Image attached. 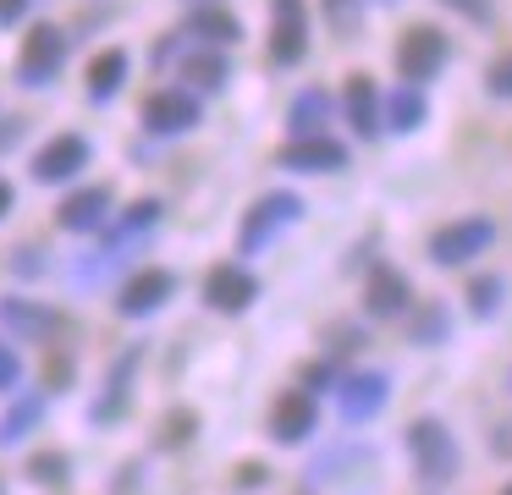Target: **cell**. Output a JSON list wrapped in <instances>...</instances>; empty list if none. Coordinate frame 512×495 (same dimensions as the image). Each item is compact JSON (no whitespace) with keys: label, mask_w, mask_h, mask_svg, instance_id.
Here are the masks:
<instances>
[{"label":"cell","mask_w":512,"mask_h":495,"mask_svg":"<svg viewBox=\"0 0 512 495\" xmlns=\"http://www.w3.org/2000/svg\"><path fill=\"white\" fill-rule=\"evenodd\" d=\"M408 457L424 484H452L463 473V446L441 418H413L408 424Z\"/></svg>","instance_id":"obj_1"},{"label":"cell","mask_w":512,"mask_h":495,"mask_svg":"<svg viewBox=\"0 0 512 495\" xmlns=\"http://www.w3.org/2000/svg\"><path fill=\"white\" fill-rule=\"evenodd\" d=\"M303 220V198L292 193V187H276V193L254 198L243 215V226H237V253H259L270 248V242L281 237V231H292Z\"/></svg>","instance_id":"obj_2"},{"label":"cell","mask_w":512,"mask_h":495,"mask_svg":"<svg viewBox=\"0 0 512 495\" xmlns=\"http://www.w3.org/2000/svg\"><path fill=\"white\" fill-rule=\"evenodd\" d=\"M496 242V220L490 215H463V220H446L441 231H430V259L441 270H457V264L479 259V253Z\"/></svg>","instance_id":"obj_3"},{"label":"cell","mask_w":512,"mask_h":495,"mask_svg":"<svg viewBox=\"0 0 512 495\" xmlns=\"http://www.w3.org/2000/svg\"><path fill=\"white\" fill-rule=\"evenodd\" d=\"M446 55H452L446 33L430 28V22H413V28L397 39L391 61H397V77H402V83H430V77L446 66Z\"/></svg>","instance_id":"obj_4"},{"label":"cell","mask_w":512,"mask_h":495,"mask_svg":"<svg viewBox=\"0 0 512 495\" xmlns=\"http://www.w3.org/2000/svg\"><path fill=\"white\" fill-rule=\"evenodd\" d=\"M61 66H67V33L50 28V22H39V28L23 39V50H17V77H23L28 88H50Z\"/></svg>","instance_id":"obj_5"},{"label":"cell","mask_w":512,"mask_h":495,"mask_svg":"<svg viewBox=\"0 0 512 495\" xmlns=\"http://www.w3.org/2000/svg\"><path fill=\"white\" fill-rule=\"evenodd\" d=\"M386 402H391V380L380 369H358V374L336 380V413H342V424H369L375 413H386Z\"/></svg>","instance_id":"obj_6"},{"label":"cell","mask_w":512,"mask_h":495,"mask_svg":"<svg viewBox=\"0 0 512 495\" xmlns=\"http://www.w3.org/2000/svg\"><path fill=\"white\" fill-rule=\"evenodd\" d=\"M309 55V11L303 0H270V61L298 66Z\"/></svg>","instance_id":"obj_7"},{"label":"cell","mask_w":512,"mask_h":495,"mask_svg":"<svg viewBox=\"0 0 512 495\" xmlns=\"http://www.w3.org/2000/svg\"><path fill=\"white\" fill-rule=\"evenodd\" d=\"M276 165L281 171H303V176H331V171H347V143L325 138V132H309V138L281 143Z\"/></svg>","instance_id":"obj_8"},{"label":"cell","mask_w":512,"mask_h":495,"mask_svg":"<svg viewBox=\"0 0 512 495\" xmlns=\"http://www.w3.org/2000/svg\"><path fill=\"white\" fill-rule=\"evenodd\" d=\"M320 429V402H314V391H281L276 407H270V440L276 446H303V440Z\"/></svg>","instance_id":"obj_9"},{"label":"cell","mask_w":512,"mask_h":495,"mask_svg":"<svg viewBox=\"0 0 512 495\" xmlns=\"http://www.w3.org/2000/svg\"><path fill=\"white\" fill-rule=\"evenodd\" d=\"M204 303H210L215 314H248V308L259 303V275L243 270V264H215V270L204 275Z\"/></svg>","instance_id":"obj_10"},{"label":"cell","mask_w":512,"mask_h":495,"mask_svg":"<svg viewBox=\"0 0 512 495\" xmlns=\"http://www.w3.org/2000/svg\"><path fill=\"white\" fill-rule=\"evenodd\" d=\"M144 127L155 138H177V132H193L199 127V94L188 88H155L144 99Z\"/></svg>","instance_id":"obj_11"},{"label":"cell","mask_w":512,"mask_h":495,"mask_svg":"<svg viewBox=\"0 0 512 495\" xmlns=\"http://www.w3.org/2000/svg\"><path fill=\"white\" fill-rule=\"evenodd\" d=\"M138 363H144V347H127V358L111 363L105 391L94 396V407H89L94 424H116V418H127V407H133V374H138Z\"/></svg>","instance_id":"obj_12"},{"label":"cell","mask_w":512,"mask_h":495,"mask_svg":"<svg viewBox=\"0 0 512 495\" xmlns=\"http://www.w3.org/2000/svg\"><path fill=\"white\" fill-rule=\"evenodd\" d=\"M171 292H177V275L171 270H138L133 281L116 292V314L122 319H149L155 308L171 303Z\"/></svg>","instance_id":"obj_13"},{"label":"cell","mask_w":512,"mask_h":495,"mask_svg":"<svg viewBox=\"0 0 512 495\" xmlns=\"http://www.w3.org/2000/svg\"><path fill=\"white\" fill-rule=\"evenodd\" d=\"M111 215H116V193H111L105 182H94V187H78V193L61 198L56 226H61V231H100Z\"/></svg>","instance_id":"obj_14"},{"label":"cell","mask_w":512,"mask_h":495,"mask_svg":"<svg viewBox=\"0 0 512 495\" xmlns=\"http://www.w3.org/2000/svg\"><path fill=\"white\" fill-rule=\"evenodd\" d=\"M413 308V286L402 270H391V264H375L364 281V314L369 319H402Z\"/></svg>","instance_id":"obj_15"},{"label":"cell","mask_w":512,"mask_h":495,"mask_svg":"<svg viewBox=\"0 0 512 495\" xmlns=\"http://www.w3.org/2000/svg\"><path fill=\"white\" fill-rule=\"evenodd\" d=\"M89 138H78V132H61V138H50L45 149L34 154V176L39 182H72V176L89 165Z\"/></svg>","instance_id":"obj_16"},{"label":"cell","mask_w":512,"mask_h":495,"mask_svg":"<svg viewBox=\"0 0 512 495\" xmlns=\"http://www.w3.org/2000/svg\"><path fill=\"white\" fill-rule=\"evenodd\" d=\"M0 325L23 341H45L61 330V314L50 303H28V297H0Z\"/></svg>","instance_id":"obj_17"},{"label":"cell","mask_w":512,"mask_h":495,"mask_svg":"<svg viewBox=\"0 0 512 495\" xmlns=\"http://www.w3.org/2000/svg\"><path fill=\"white\" fill-rule=\"evenodd\" d=\"M342 110H347V121H353L358 138H380V132H386V127H380V88H375V77H364V72L347 77Z\"/></svg>","instance_id":"obj_18"},{"label":"cell","mask_w":512,"mask_h":495,"mask_svg":"<svg viewBox=\"0 0 512 495\" xmlns=\"http://www.w3.org/2000/svg\"><path fill=\"white\" fill-rule=\"evenodd\" d=\"M424 116H430V105H424L419 83H402V88H391V94L380 99V127H391V132H419Z\"/></svg>","instance_id":"obj_19"},{"label":"cell","mask_w":512,"mask_h":495,"mask_svg":"<svg viewBox=\"0 0 512 495\" xmlns=\"http://www.w3.org/2000/svg\"><path fill=\"white\" fill-rule=\"evenodd\" d=\"M188 33H193L199 44H215V50H221V44H237V39H243V22L210 0V6H199V11L188 17Z\"/></svg>","instance_id":"obj_20"},{"label":"cell","mask_w":512,"mask_h":495,"mask_svg":"<svg viewBox=\"0 0 512 495\" xmlns=\"http://www.w3.org/2000/svg\"><path fill=\"white\" fill-rule=\"evenodd\" d=\"M325 121H331V94H325V88H303V94L292 99V110H287L292 138H309V132H325Z\"/></svg>","instance_id":"obj_21"},{"label":"cell","mask_w":512,"mask_h":495,"mask_svg":"<svg viewBox=\"0 0 512 495\" xmlns=\"http://www.w3.org/2000/svg\"><path fill=\"white\" fill-rule=\"evenodd\" d=\"M83 77H89V99H111L127 83V50H100Z\"/></svg>","instance_id":"obj_22"},{"label":"cell","mask_w":512,"mask_h":495,"mask_svg":"<svg viewBox=\"0 0 512 495\" xmlns=\"http://www.w3.org/2000/svg\"><path fill=\"white\" fill-rule=\"evenodd\" d=\"M39 418H45V396H23L12 413L0 418V446H23V440L39 429Z\"/></svg>","instance_id":"obj_23"},{"label":"cell","mask_w":512,"mask_h":495,"mask_svg":"<svg viewBox=\"0 0 512 495\" xmlns=\"http://www.w3.org/2000/svg\"><path fill=\"white\" fill-rule=\"evenodd\" d=\"M182 77H188L193 88H226V77H232V66H226V55H215L210 44H204L199 55H182Z\"/></svg>","instance_id":"obj_24"},{"label":"cell","mask_w":512,"mask_h":495,"mask_svg":"<svg viewBox=\"0 0 512 495\" xmlns=\"http://www.w3.org/2000/svg\"><path fill=\"white\" fill-rule=\"evenodd\" d=\"M408 336H413V347H441V341L452 336V314H446L441 303H424L419 314L408 319Z\"/></svg>","instance_id":"obj_25"},{"label":"cell","mask_w":512,"mask_h":495,"mask_svg":"<svg viewBox=\"0 0 512 495\" xmlns=\"http://www.w3.org/2000/svg\"><path fill=\"white\" fill-rule=\"evenodd\" d=\"M501 297H507V281H501V275H474V281H468V308H474V319H490L501 308Z\"/></svg>","instance_id":"obj_26"},{"label":"cell","mask_w":512,"mask_h":495,"mask_svg":"<svg viewBox=\"0 0 512 495\" xmlns=\"http://www.w3.org/2000/svg\"><path fill=\"white\" fill-rule=\"evenodd\" d=\"M193 435H199V413H193V407H177V413H166V418H160V446H166V451H177V446H188V440Z\"/></svg>","instance_id":"obj_27"},{"label":"cell","mask_w":512,"mask_h":495,"mask_svg":"<svg viewBox=\"0 0 512 495\" xmlns=\"http://www.w3.org/2000/svg\"><path fill=\"white\" fill-rule=\"evenodd\" d=\"M67 473H72V462H67V451H34L28 457V479H39V484H67Z\"/></svg>","instance_id":"obj_28"},{"label":"cell","mask_w":512,"mask_h":495,"mask_svg":"<svg viewBox=\"0 0 512 495\" xmlns=\"http://www.w3.org/2000/svg\"><path fill=\"white\" fill-rule=\"evenodd\" d=\"M485 88H490L496 99H512V50L490 61V72H485Z\"/></svg>","instance_id":"obj_29"},{"label":"cell","mask_w":512,"mask_h":495,"mask_svg":"<svg viewBox=\"0 0 512 495\" xmlns=\"http://www.w3.org/2000/svg\"><path fill=\"white\" fill-rule=\"evenodd\" d=\"M441 6H452L457 17H468V22H479L485 28L490 17H496V0H441Z\"/></svg>","instance_id":"obj_30"},{"label":"cell","mask_w":512,"mask_h":495,"mask_svg":"<svg viewBox=\"0 0 512 495\" xmlns=\"http://www.w3.org/2000/svg\"><path fill=\"white\" fill-rule=\"evenodd\" d=\"M342 374H336V363L331 358H320V363H309L303 369V391H325V385H336Z\"/></svg>","instance_id":"obj_31"},{"label":"cell","mask_w":512,"mask_h":495,"mask_svg":"<svg viewBox=\"0 0 512 495\" xmlns=\"http://www.w3.org/2000/svg\"><path fill=\"white\" fill-rule=\"evenodd\" d=\"M17 380H23V358H17L6 341H0V391H12Z\"/></svg>","instance_id":"obj_32"},{"label":"cell","mask_w":512,"mask_h":495,"mask_svg":"<svg viewBox=\"0 0 512 495\" xmlns=\"http://www.w3.org/2000/svg\"><path fill=\"white\" fill-rule=\"evenodd\" d=\"M325 17H331V28H353V22H358V0H325Z\"/></svg>","instance_id":"obj_33"},{"label":"cell","mask_w":512,"mask_h":495,"mask_svg":"<svg viewBox=\"0 0 512 495\" xmlns=\"http://www.w3.org/2000/svg\"><path fill=\"white\" fill-rule=\"evenodd\" d=\"M12 270H17V275H39V270H45V253H39V248H17Z\"/></svg>","instance_id":"obj_34"},{"label":"cell","mask_w":512,"mask_h":495,"mask_svg":"<svg viewBox=\"0 0 512 495\" xmlns=\"http://www.w3.org/2000/svg\"><path fill=\"white\" fill-rule=\"evenodd\" d=\"M237 484H265V462H243V468H237Z\"/></svg>","instance_id":"obj_35"},{"label":"cell","mask_w":512,"mask_h":495,"mask_svg":"<svg viewBox=\"0 0 512 495\" xmlns=\"http://www.w3.org/2000/svg\"><path fill=\"white\" fill-rule=\"evenodd\" d=\"M12 204H17V193H12V182H6V176H0V220L12 215Z\"/></svg>","instance_id":"obj_36"},{"label":"cell","mask_w":512,"mask_h":495,"mask_svg":"<svg viewBox=\"0 0 512 495\" xmlns=\"http://www.w3.org/2000/svg\"><path fill=\"white\" fill-rule=\"evenodd\" d=\"M23 6H28V0H0V22H17V17H23Z\"/></svg>","instance_id":"obj_37"},{"label":"cell","mask_w":512,"mask_h":495,"mask_svg":"<svg viewBox=\"0 0 512 495\" xmlns=\"http://www.w3.org/2000/svg\"><path fill=\"white\" fill-rule=\"evenodd\" d=\"M501 495H512V479H507V484H501Z\"/></svg>","instance_id":"obj_38"}]
</instances>
